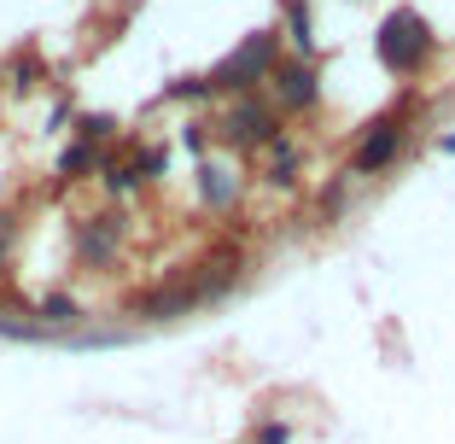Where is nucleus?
Listing matches in <instances>:
<instances>
[{
  "label": "nucleus",
  "mask_w": 455,
  "mask_h": 444,
  "mask_svg": "<svg viewBox=\"0 0 455 444\" xmlns=\"http://www.w3.org/2000/svg\"><path fill=\"white\" fill-rule=\"evenodd\" d=\"M391 152H397V129H391V123H379L374 135H368V147L356 152V170H379Z\"/></svg>",
  "instance_id": "20e7f679"
},
{
  "label": "nucleus",
  "mask_w": 455,
  "mask_h": 444,
  "mask_svg": "<svg viewBox=\"0 0 455 444\" xmlns=\"http://www.w3.org/2000/svg\"><path fill=\"white\" fill-rule=\"evenodd\" d=\"M41 316H47V322H76V304H70V298H47Z\"/></svg>",
  "instance_id": "0eeeda50"
},
{
  "label": "nucleus",
  "mask_w": 455,
  "mask_h": 444,
  "mask_svg": "<svg viewBox=\"0 0 455 444\" xmlns=\"http://www.w3.org/2000/svg\"><path fill=\"white\" fill-rule=\"evenodd\" d=\"M281 94L292 100V106H309V100H315V77H309V65L281 70Z\"/></svg>",
  "instance_id": "39448f33"
},
{
  "label": "nucleus",
  "mask_w": 455,
  "mask_h": 444,
  "mask_svg": "<svg viewBox=\"0 0 455 444\" xmlns=\"http://www.w3.org/2000/svg\"><path fill=\"white\" fill-rule=\"evenodd\" d=\"M6 246H12V222H6V216H0V252H6Z\"/></svg>",
  "instance_id": "6e6552de"
},
{
  "label": "nucleus",
  "mask_w": 455,
  "mask_h": 444,
  "mask_svg": "<svg viewBox=\"0 0 455 444\" xmlns=\"http://www.w3.org/2000/svg\"><path fill=\"white\" fill-rule=\"evenodd\" d=\"M228 135H234V141H268V135H275V123H268V111L240 106V111H234V123H228Z\"/></svg>",
  "instance_id": "7ed1b4c3"
},
{
  "label": "nucleus",
  "mask_w": 455,
  "mask_h": 444,
  "mask_svg": "<svg viewBox=\"0 0 455 444\" xmlns=\"http://www.w3.org/2000/svg\"><path fill=\"white\" fill-rule=\"evenodd\" d=\"M427 53H432V36H427V24H420L415 12L386 18V29H379V59H386L391 70H420Z\"/></svg>",
  "instance_id": "f257e3e1"
},
{
  "label": "nucleus",
  "mask_w": 455,
  "mask_h": 444,
  "mask_svg": "<svg viewBox=\"0 0 455 444\" xmlns=\"http://www.w3.org/2000/svg\"><path fill=\"white\" fill-rule=\"evenodd\" d=\"M268 65H275V36H251L240 53H234L222 70H216V88H251V82L263 77Z\"/></svg>",
  "instance_id": "f03ea898"
},
{
  "label": "nucleus",
  "mask_w": 455,
  "mask_h": 444,
  "mask_svg": "<svg viewBox=\"0 0 455 444\" xmlns=\"http://www.w3.org/2000/svg\"><path fill=\"white\" fill-rule=\"evenodd\" d=\"M88 164H94V147H70L59 170H65V175H82V170H88Z\"/></svg>",
  "instance_id": "423d86ee"
}]
</instances>
